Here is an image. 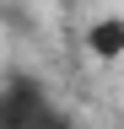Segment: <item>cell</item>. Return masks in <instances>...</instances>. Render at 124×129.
I'll return each instance as SVG.
<instances>
[{
  "mask_svg": "<svg viewBox=\"0 0 124 129\" xmlns=\"http://www.w3.org/2000/svg\"><path fill=\"white\" fill-rule=\"evenodd\" d=\"M86 54L103 59V64L124 59V16H97V22L86 27Z\"/></svg>",
  "mask_w": 124,
  "mask_h": 129,
  "instance_id": "6da1fadb",
  "label": "cell"
}]
</instances>
